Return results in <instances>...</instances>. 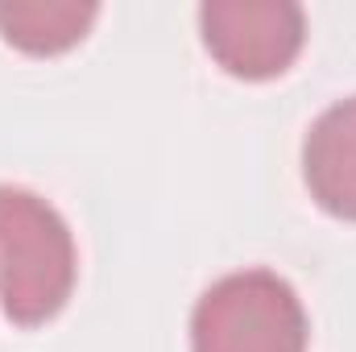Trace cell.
Instances as JSON below:
<instances>
[{
	"mask_svg": "<svg viewBox=\"0 0 356 352\" xmlns=\"http://www.w3.org/2000/svg\"><path fill=\"white\" fill-rule=\"evenodd\" d=\"M302 178L327 216L356 220V95L332 104L311 125L302 141Z\"/></svg>",
	"mask_w": 356,
	"mask_h": 352,
	"instance_id": "4",
	"label": "cell"
},
{
	"mask_svg": "<svg viewBox=\"0 0 356 352\" xmlns=\"http://www.w3.org/2000/svg\"><path fill=\"white\" fill-rule=\"evenodd\" d=\"M199 29L207 54L249 83L282 75L307 38L302 8L290 0H207L199 8Z\"/></svg>",
	"mask_w": 356,
	"mask_h": 352,
	"instance_id": "3",
	"label": "cell"
},
{
	"mask_svg": "<svg viewBox=\"0 0 356 352\" xmlns=\"http://www.w3.org/2000/svg\"><path fill=\"white\" fill-rule=\"evenodd\" d=\"M99 4L79 0H4L0 38L25 54H63L88 38Z\"/></svg>",
	"mask_w": 356,
	"mask_h": 352,
	"instance_id": "5",
	"label": "cell"
},
{
	"mask_svg": "<svg viewBox=\"0 0 356 352\" xmlns=\"http://www.w3.org/2000/svg\"><path fill=\"white\" fill-rule=\"evenodd\" d=\"M191 352H307V311L269 269L228 273L195 303Z\"/></svg>",
	"mask_w": 356,
	"mask_h": 352,
	"instance_id": "2",
	"label": "cell"
},
{
	"mask_svg": "<svg viewBox=\"0 0 356 352\" xmlns=\"http://www.w3.org/2000/svg\"><path fill=\"white\" fill-rule=\"evenodd\" d=\"M75 290L67 220L25 186H0V303L17 328L54 319Z\"/></svg>",
	"mask_w": 356,
	"mask_h": 352,
	"instance_id": "1",
	"label": "cell"
}]
</instances>
